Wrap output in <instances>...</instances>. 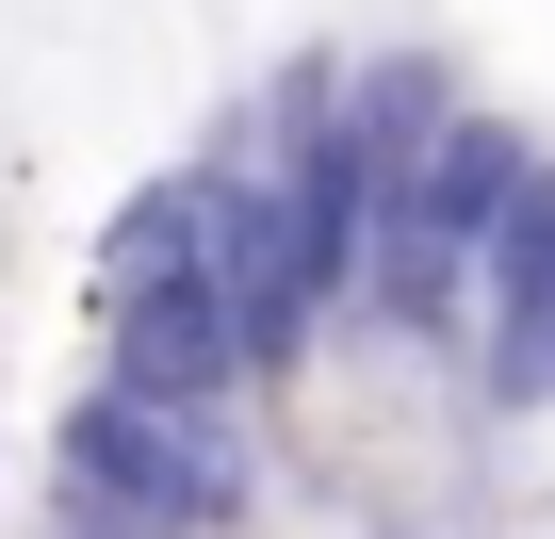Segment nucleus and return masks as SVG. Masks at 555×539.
I'll list each match as a JSON object with an SVG mask.
<instances>
[{"label": "nucleus", "mask_w": 555, "mask_h": 539, "mask_svg": "<svg viewBox=\"0 0 555 539\" xmlns=\"http://www.w3.org/2000/svg\"><path fill=\"white\" fill-rule=\"evenodd\" d=\"M261 490H278L261 393H245V409H131V393L82 376L66 425H50V506H66L82 539H245Z\"/></svg>", "instance_id": "f257e3e1"}, {"label": "nucleus", "mask_w": 555, "mask_h": 539, "mask_svg": "<svg viewBox=\"0 0 555 539\" xmlns=\"http://www.w3.org/2000/svg\"><path fill=\"white\" fill-rule=\"evenodd\" d=\"M50 539H82V523H50Z\"/></svg>", "instance_id": "f03ea898"}]
</instances>
